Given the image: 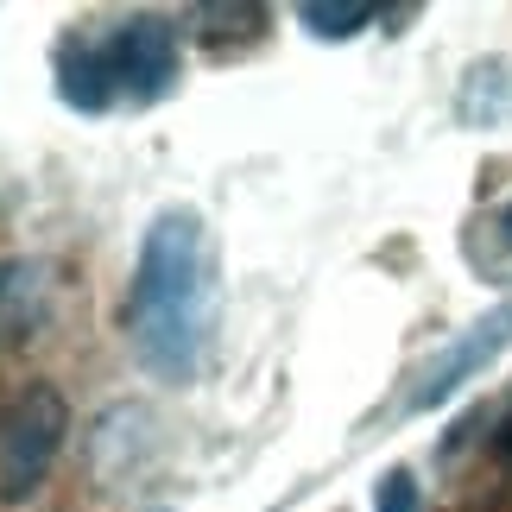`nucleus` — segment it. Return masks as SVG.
I'll use <instances>...</instances> for the list:
<instances>
[{
    "label": "nucleus",
    "mask_w": 512,
    "mask_h": 512,
    "mask_svg": "<svg viewBox=\"0 0 512 512\" xmlns=\"http://www.w3.org/2000/svg\"><path fill=\"white\" fill-rule=\"evenodd\" d=\"M373 19H386V13L367 7V0H304V7H298V26L310 38H323V45H342V38L367 32Z\"/></svg>",
    "instance_id": "7"
},
{
    "label": "nucleus",
    "mask_w": 512,
    "mask_h": 512,
    "mask_svg": "<svg viewBox=\"0 0 512 512\" xmlns=\"http://www.w3.org/2000/svg\"><path fill=\"white\" fill-rule=\"evenodd\" d=\"M500 241H506V247H512V203H506V209H500Z\"/></svg>",
    "instance_id": "10"
},
{
    "label": "nucleus",
    "mask_w": 512,
    "mask_h": 512,
    "mask_svg": "<svg viewBox=\"0 0 512 512\" xmlns=\"http://www.w3.org/2000/svg\"><path fill=\"white\" fill-rule=\"evenodd\" d=\"M456 121L462 127H506L512 121V57H481L456 83Z\"/></svg>",
    "instance_id": "6"
},
{
    "label": "nucleus",
    "mask_w": 512,
    "mask_h": 512,
    "mask_svg": "<svg viewBox=\"0 0 512 512\" xmlns=\"http://www.w3.org/2000/svg\"><path fill=\"white\" fill-rule=\"evenodd\" d=\"M512 342V304L487 310L481 323H468L456 342H443L430 361L411 373V392H405V411H437L443 399H456V392L475 380L481 367H494V354Z\"/></svg>",
    "instance_id": "4"
},
{
    "label": "nucleus",
    "mask_w": 512,
    "mask_h": 512,
    "mask_svg": "<svg viewBox=\"0 0 512 512\" xmlns=\"http://www.w3.org/2000/svg\"><path fill=\"white\" fill-rule=\"evenodd\" d=\"M70 437V405L51 380H32L0 411V506H26L51 481Z\"/></svg>",
    "instance_id": "3"
},
{
    "label": "nucleus",
    "mask_w": 512,
    "mask_h": 512,
    "mask_svg": "<svg viewBox=\"0 0 512 512\" xmlns=\"http://www.w3.org/2000/svg\"><path fill=\"white\" fill-rule=\"evenodd\" d=\"M373 512H424L418 475H411V468H386V475L373 481Z\"/></svg>",
    "instance_id": "8"
},
{
    "label": "nucleus",
    "mask_w": 512,
    "mask_h": 512,
    "mask_svg": "<svg viewBox=\"0 0 512 512\" xmlns=\"http://www.w3.org/2000/svg\"><path fill=\"white\" fill-rule=\"evenodd\" d=\"M494 449H500V456H512V405H506V418H500V430H494Z\"/></svg>",
    "instance_id": "9"
},
{
    "label": "nucleus",
    "mask_w": 512,
    "mask_h": 512,
    "mask_svg": "<svg viewBox=\"0 0 512 512\" xmlns=\"http://www.w3.org/2000/svg\"><path fill=\"white\" fill-rule=\"evenodd\" d=\"M215 323V241L209 222L190 203H171L140 234L127 298H121V336L152 380L190 386L209 354Z\"/></svg>",
    "instance_id": "1"
},
{
    "label": "nucleus",
    "mask_w": 512,
    "mask_h": 512,
    "mask_svg": "<svg viewBox=\"0 0 512 512\" xmlns=\"http://www.w3.org/2000/svg\"><path fill=\"white\" fill-rule=\"evenodd\" d=\"M57 102L76 114H114V108H159L184 76L177 19L165 13H127L108 32H70L51 51Z\"/></svg>",
    "instance_id": "2"
},
{
    "label": "nucleus",
    "mask_w": 512,
    "mask_h": 512,
    "mask_svg": "<svg viewBox=\"0 0 512 512\" xmlns=\"http://www.w3.org/2000/svg\"><path fill=\"white\" fill-rule=\"evenodd\" d=\"M51 310H57V279L45 260H0V348L38 342Z\"/></svg>",
    "instance_id": "5"
},
{
    "label": "nucleus",
    "mask_w": 512,
    "mask_h": 512,
    "mask_svg": "<svg viewBox=\"0 0 512 512\" xmlns=\"http://www.w3.org/2000/svg\"><path fill=\"white\" fill-rule=\"evenodd\" d=\"M159 512H171V506H159Z\"/></svg>",
    "instance_id": "11"
}]
</instances>
